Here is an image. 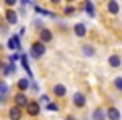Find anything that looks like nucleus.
I'll list each match as a JSON object with an SVG mask.
<instances>
[{
	"instance_id": "obj_1",
	"label": "nucleus",
	"mask_w": 122,
	"mask_h": 120,
	"mask_svg": "<svg viewBox=\"0 0 122 120\" xmlns=\"http://www.w3.org/2000/svg\"><path fill=\"white\" fill-rule=\"evenodd\" d=\"M44 53H45V47H44V43L35 42V43L32 45V48H30V55H32L34 58H40Z\"/></svg>"
},
{
	"instance_id": "obj_2",
	"label": "nucleus",
	"mask_w": 122,
	"mask_h": 120,
	"mask_svg": "<svg viewBox=\"0 0 122 120\" xmlns=\"http://www.w3.org/2000/svg\"><path fill=\"white\" fill-rule=\"evenodd\" d=\"M27 112H29V115H32V117L39 115V112H40L39 103H37V102H29V103H27Z\"/></svg>"
},
{
	"instance_id": "obj_3",
	"label": "nucleus",
	"mask_w": 122,
	"mask_h": 120,
	"mask_svg": "<svg viewBox=\"0 0 122 120\" xmlns=\"http://www.w3.org/2000/svg\"><path fill=\"white\" fill-rule=\"evenodd\" d=\"M27 103H29V100H27V97L24 95V93H17L15 95V107H27Z\"/></svg>"
},
{
	"instance_id": "obj_4",
	"label": "nucleus",
	"mask_w": 122,
	"mask_h": 120,
	"mask_svg": "<svg viewBox=\"0 0 122 120\" xmlns=\"http://www.w3.org/2000/svg\"><path fill=\"white\" fill-rule=\"evenodd\" d=\"M9 117H10V120H20V118H22L20 108H19V107H12L10 112H9Z\"/></svg>"
},
{
	"instance_id": "obj_5",
	"label": "nucleus",
	"mask_w": 122,
	"mask_h": 120,
	"mask_svg": "<svg viewBox=\"0 0 122 120\" xmlns=\"http://www.w3.org/2000/svg\"><path fill=\"white\" fill-rule=\"evenodd\" d=\"M5 17H7V22L9 24H17V20H19V15H17L15 10H7L5 12Z\"/></svg>"
},
{
	"instance_id": "obj_6",
	"label": "nucleus",
	"mask_w": 122,
	"mask_h": 120,
	"mask_svg": "<svg viewBox=\"0 0 122 120\" xmlns=\"http://www.w3.org/2000/svg\"><path fill=\"white\" fill-rule=\"evenodd\" d=\"M107 117H109L110 120H120V112H119L115 107H110V108L107 110Z\"/></svg>"
},
{
	"instance_id": "obj_7",
	"label": "nucleus",
	"mask_w": 122,
	"mask_h": 120,
	"mask_svg": "<svg viewBox=\"0 0 122 120\" xmlns=\"http://www.w3.org/2000/svg\"><path fill=\"white\" fill-rule=\"evenodd\" d=\"M120 63H122V60H120V57H119V55H110V57H109V65H110V67L119 68V67H120Z\"/></svg>"
},
{
	"instance_id": "obj_8",
	"label": "nucleus",
	"mask_w": 122,
	"mask_h": 120,
	"mask_svg": "<svg viewBox=\"0 0 122 120\" xmlns=\"http://www.w3.org/2000/svg\"><path fill=\"white\" fill-rule=\"evenodd\" d=\"M74 103H75V107H84L85 105L84 93H74Z\"/></svg>"
},
{
	"instance_id": "obj_9",
	"label": "nucleus",
	"mask_w": 122,
	"mask_h": 120,
	"mask_svg": "<svg viewBox=\"0 0 122 120\" xmlns=\"http://www.w3.org/2000/svg\"><path fill=\"white\" fill-rule=\"evenodd\" d=\"M19 45H20L19 35H12L10 40H9V48H10V50H15V48H19Z\"/></svg>"
},
{
	"instance_id": "obj_10",
	"label": "nucleus",
	"mask_w": 122,
	"mask_h": 120,
	"mask_svg": "<svg viewBox=\"0 0 122 120\" xmlns=\"http://www.w3.org/2000/svg\"><path fill=\"white\" fill-rule=\"evenodd\" d=\"M74 32H75L77 37H84L87 30H85V25H84V24H77V25L74 27Z\"/></svg>"
},
{
	"instance_id": "obj_11",
	"label": "nucleus",
	"mask_w": 122,
	"mask_h": 120,
	"mask_svg": "<svg viewBox=\"0 0 122 120\" xmlns=\"http://www.w3.org/2000/svg\"><path fill=\"white\" fill-rule=\"evenodd\" d=\"M107 9H109V12H110V14H114V15H115V14H119V4L115 2V0H110V2L107 4Z\"/></svg>"
},
{
	"instance_id": "obj_12",
	"label": "nucleus",
	"mask_w": 122,
	"mask_h": 120,
	"mask_svg": "<svg viewBox=\"0 0 122 120\" xmlns=\"http://www.w3.org/2000/svg\"><path fill=\"white\" fill-rule=\"evenodd\" d=\"M40 38H42L44 42H50V40H52V32H50L49 29H42V32H40Z\"/></svg>"
},
{
	"instance_id": "obj_13",
	"label": "nucleus",
	"mask_w": 122,
	"mask_h": 120,
	"mask_svg": "<svg viewBox=\"0 0 122 120\" xmlns=\"http://www.w3.org/2000/svg\"><path fill=\"white\" fill-rule=\"evenodd\" d=\"M54 93H55L57 97H64V95H65V87L60 85V83H57V85L54 87Z\"/></svg>"
},
{
	"instance_id": "obj_14",
	"label": "nucleus",
	"mask_w": 122,
	"mask_h": 120,
	"mask_svg": "<svg viewBox=\"0 0 122 120\" xmlns=\"http://www.w3.org/2000/svg\"><path fill=\"white\" fill-rule=\"evenodd\" d=\"M92 117H94V120H105V115H104V110H102V108H97V110H94Z\"/></svg>"
},
{
	"instance_id": "obj_15",
	"label": "nucleus",
	"mask_w": 122,
	"mask_h": 120,
	"mask_svg": "<svg viewBox=\"0 0 122 120\" xmlns=\"http://www.w3.org/2000/svg\"><path fill=\"white\" fill-rule=\"evenodd\" d=\"M17 85H19V88H20V90L24 92V90H27V88H29V85H30V82H29L27 78H20Z\"/></svg>"
},
{
	"instance_id": "obj_16",
	"label": "nucleus",
	"mask_w": 122,
	"mask_h": 120,
	"mask_svg": "<svg viewBox=\"0 0 122 120\" xmlns=\"http://www.w3.org/2000/svg\"><path fill=\"white\" fill-rule=\"evenodd\" d=\"M22 65H24V68H25V72L30 75V78H32V70H30V67H29V63H27V57L25 55H22Z\"/></svg>"
},
{
	"instance_id": "obj_17",
	"label": "nucleus",
	"mask_w": 122,
	"mask_h": 120,
	"mask_svg": "<svg viewBox=\"0 0 122 120\" xmlns=\"http://www.w3.org/2000/svg\"><path fill=\"white\" fill-rule=\"evenodd\" d=\"M82 50H84V53H85L87 57H92V55H94V47H90V45H84Z\"/></svg>"
},
{
	"instance_id": "obj_18",
	"label": "nucleus",
	"mask_w": 122,
	"mask_h": 120,
	"mask_svg": "<svg viewBox=\"0 0 122 120\" xmlns=\"http://www.w3.org/2000/svg\"><path fill=\"white\" fill-rule=\"evenodd\" d=\"M85 10H87L89 15H94V5H92V2H85Z\"/></svg>"
},
{
	"instance_id": "obj_19",
	"label": "nucleus",
	"mask_w": 122,
	"mask_h": 120,
	"mask_svg": "<svg viewBox=\"0 0 122 120\" xmlns=\"http://www.w3.org/2000/svg\"><path fill=\"white\" fill-rule=\"evenodd\" d=\"M114 85H115V88H117V90H120V92H122V77H117V78L114 80Z\"/></svg>"
},
{
	"instance_id": "obj_20",
	"label": "nucleus",
	"mask_w": 122,
	"mask_h": 120,
	"mask_svg": "<svg viewBox=\"0 0 122 120\" xmlns=\"http://www.w3.org/2000/svg\"><path fill=\"white\" fill-rule=\"evenodd\" d=\"M0 92H2V95H5V92H7V83H0Z\"/></svg>"
},
{
	"instance_id": "obj_21",
	"label": "nucleus",
	"mask_w": 122,
	"mask_h": 120,
	"mask_svg": "<svg viewBox=\"0 0 122 120\" xmlns=\"http://www.w3.org/2000/svg\"><path fill=\"white\" fill-rule=\"evenodd\" d=\"M0 30H2L4 34H7V30H9V27H7V24H4V22H2V24H0Z\"/></svg>"
},
{
	"instance_id": "obj_22",
	"label": "nucleus",
	"mask_w": 122,
	"mask_h": 120,
	"mask_svg": "<svg viewBox=\"0 0 122 120\" xmlns=\"http://www.w3.org/2000/svg\"><path fill=\"white\" fill-rule=\"evenodd\" d=\"M74 14V7H67L65 9V15H72Z\"/></svg>"
},
{
	"instance_id": "obj_23",
	"label": "nucleus",
	"mask_w": 122,
	"mask_h": 120,
	"mask_svg": "<svg viewBox=\"0 0 122 120\" xmlns=\"http://www.w3.org/2000/svg\"><path fill=\"white\" fill-rule=\"evenodd\" d=\"M49 110H59V107L55 105V103H49V107H47Z\"/></svg>"
},
{
	"instance_id": "obj_24",
	"label": "nucleus",
	"mask_w": 122,
	"mask_h": 120,
	"mask_svg": "<svg viewBox=\"0 0 122 120\" xmlns=\"http://www.w3.org/2000/svg\"><path fill=\"white\" fill-rule=\"evenodd\" d=\"M0 70H2V63H0Z\"/></svg>"
}]
</instances>
